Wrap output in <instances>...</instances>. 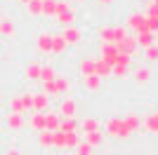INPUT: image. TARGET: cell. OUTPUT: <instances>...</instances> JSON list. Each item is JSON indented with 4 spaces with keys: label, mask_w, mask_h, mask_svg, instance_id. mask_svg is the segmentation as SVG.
<instances>
[{
    "label": "cell",
    "mask_w": 158,
    "mask_h": 155,
    "mask_svg": "<svg viewBox=\"0 0 158 155\" xmlns=\"http://www.w3.org/2000/svg\"><path fill=\"white\" fill-rule=\"evenodd\" d=\"M104 136H109L113 141H127V139H132V132L125 127L120 115H111L104 120Z\"/></svg>",
    "instance_id": "obj_1"
},
{
    "label": "cell",
    "mask_w": 158,
    "mask_h": 155,
    "mask_svg": "<svg viewBox=\"0 0 158 155\" xmlns=\"http://www.w3.org/2000/svg\"><path fill=\"white\" fill-rule=\"evenodd\" d=\"M40 85H43V92L52 99H61L71 92V80L66 75H57L54 80H45V82H40Z\"/></svg>",
    "instance_id": "obj_2"
},
{
    "label": "cell",
    "mask_w": 158,
    "mask_h": 155,
    "mask_svg": "<svg viewBox=\"0 0 158 155\" xmlns=\"http://www.w3.org/2000/svg\"><path fill=\"white\" fill-rule=\"evenodd\" d=\"M123 26H125L132 35H137V33L146 31V14L139 12V10H132V12L125 17V24H123Z\"/></svg>",
    "instance_id": "obj_3"
},
{
    "label": "cell",
    "mask_w": 158,
    "mask_h": 155,
    "mask_svg": "<svg viewBox=\"0 0 158 155\" xmlns=\"http://www.w3.org/2000/svg\"><path fill=\"white\" fill-rule=\"evenodd\" d=\"M130 78H132V82L137 85V87H144V85L151 82L153 71H151V66H146V64H137V66H132Z\"/></svg>",
    "instance_id": "obj_4"
},
{
    "label": "cell",
    "mask_w": 158,
    "mask_h": 155,
    "mask_svg": "<svg viewBox=\"0 0 158 155\" xmlns=\"http://www.w3.org/2000/svg\"><path fill=\"white\" fill-rule=\"evenodd\" d=\"M59 33H61V38L66 40V45L69 47H78V45H83V38H85V33H83V28L80 26H66V28H59Z\"/></svg>",
    "instance_id": "obj_5"
},
{
    "label": "cell",
    "mask_w": 158,
    "mask_h": 155,
    "mask_svg": "<svg viewBox=\"0 0 158 155\" xmlns=\"http://www.w3.org/2000/svg\"><path fill=\"white\" fill-rule=\"evenodd\" d=\"M57 113H59V117H76L78 115V101L73 97H61L59 103H57Z\"/></svg>",
    "instance_id": "obj_6"
},
{
    "label": "cell",
    "mask_w": 158,
    "mask_h": 155,
    "mask_svg": "<svg viewBox=\"0 0 158 155\" xmlns=\"http://www.w3.org/2000/svg\"><path fill=\"white\" fill-rule=\"evenodd\" d=\"M97 52H99V57L97 59H102V61H106L109 66H113L116 61H118V54H120V50L113 42H99V47H97Z\"/></svg>",
    "instance_id": "obj_7"
},
{
    "label": "cell",
    "mask_w": 158,
    "mask_h": 155,
    "mask_svg": "<svg viewBox=\"0 0 158 155\" xmlns=\"http://www.w3.org/2000/svg\"><path fill=\"white\" fill-rule=\"evenodd\" d=\"M40 71H43V61L40 59H31L28 64H24L21 75L26 78L28 82H40Z\"/></svg>",
    "instance_id": "obj_8"
},
{
    "label": "cell",
    "mask_w": 158,
    "mask_h": 155,
    "mask_svg": "<svg viewBox=\"0 0 158 155\" xmlns=\"http://www.w3.org/2000/svg\"><path fill=\"white\" fill-rule=\"evenodd\" d=\"M17 33H19V28H17V21L12 19V17H0V38L2 40H14L17 38Z\"/></svg>",
    "instance_id": "obj_9"
},
{
    "label": "cell",
    "mask_w": 158,
    "mask_h": 155,
    "mask_svg": "<svg viewBox=\"0 0 158 155\" xmlns=\"http://www.w3.org/2000/svg\"><path fill=\"white\" fill-rule=\"evenodd\" d=\"M5 127L10 129V132H14V134L24 132V129H26V115H24V113H7L5 115Z\"/></svg>",
    "instance_id": "obj_10"
},
{
    "label": "cell",
    "mask_w": 158,
    "mask_h": 155,
    "mask_svg": "<svg viewBox=\"0 0 158 155\" xmlns=\"http://www.w3.org/2000/svg\"><path fill=\"white\" fill-rule=\"evenodd\" d=\"M35 52H38L40 57H50L52 54V33H38V38H35Z\"/></svg>",
    "instance_id": "obj_11"
},
{
    "label": "cell",
    "mask_w": 158,
    "mask_h": 155,
    "mask_svg": "<svg viewBox=\"0 0 158 155\" xmlns=\"http://www.w3.org/2000/svg\"><path fill=\"white\" fill-rule=\"evenodd\" d=\"M54 21H57V26L59 28H66V26H73L76 21H78V12H76V7H66L64 12H59L57 17H54Z\"/></svg>",
    "instance_id": "obj_12"
},
{
    "label": "cell",
    "mask_w": 158,
    "mask_h": 155,
    "mask_svg": "<svg viewBox=\"0 0 158 155\" xmlns=\"http://www.w3.org/2000/svg\"><path fill=\"white\" fill-rule=\"evenodd\" d=\"M80 82H83V89H85L87 94H99V92H102V85H104V80L92 73V75L80 78Z\"/></svg>",
    "instance_id": "obj_13"
},
{
    "label": "cell",
    "mask_w": 158,
    "mask_h": 155,
    "mask_svg": "<svg viewBox=\"0 0 158 155\" xmlns=\"http://www.w3.org/2000/svg\"><path fill=\"white\" fill-rule=\"evenodd\" d=\"M50 106H52V97H47L45 92H33V110H38V113H45V110H50Z\"/></svg>",
    "instance_id": "obj_14"
},
{
    "label": "cell",
    "mask_w": 158,
    "mask_h": 155,
    "mask_svg": "<svg viewBox=\"0 0 158 155\" xmlns=\"http://www.w3.org/2000/svg\"><path fill=\"white\" fill-rule=\"evenodd\" d=\"M80 139H83L85 143H90L94 150L102 148V146H104V141H106V136L102 134V129H94V132H83V136H80Z\"/></svg>",
    "instance_id": "obj_15"
},
{
    "label": "cell",
    "mask_w": 158,
    "mask_h": 155,
    "mask_svg": "<svg viewBox=\"0 0 158 155\" xmlns=\"http://www.w3.org/2000/svg\"><path fill=\"white\" fill-rule=\"evenodd\" d=\"M94 61H97V57H83V59H78V64H76L78 75L80 78L92 75V73H94Z\"/></svg>",
    "instance_id": "obj_16"
},
{
    "label": "cell",
    "mask_w": 158,
    "mask_h": 155,
    "mask_svg": "<svg viewBox=\"0 0 158 155\" xmlns=\"http://www.w3.org/2000/svg\"><path fill=\"white\" fill-rule=\"evenodd\" d=\"M116 47H118V50L123 52V54H130V57H137V54H139L137 40H135V35H132V33H130V35H127L125 40H120V42H118V45H116Z\"/></svg>",
    "instance_id": "obj_17"
},
{
    "label": "cell",
    "mask_w": 158,
    "mask_h": 155,
    "mask_svg": "<svg viewBox=\"0 0 158 155\" xmlns=\"http://www.w3.org/2000/svg\"><path fill=\"white\" fill-rule=\"evenodd\" d=\"M123 122H125V127L130 129L132 134H139V132H142V117H139V113H135V110H130V113L123 115Z\"/></svg>",
    "instance_id": "obj_18"
},
{
    "label": "cell",
    "mask_w": 158,
    "mask_h": 155,
    "mask_svg": "<svg viewBox=\"0 0 158 155\" xmlns=\"http://www.w3.org/2000/svg\"><path fill=\"white\" fill-rule=\"evenodd\" d=\"M26 125L38 134V132H45V113H38V110H33V113H28V120Z\"/></svg>",
    "instance_id": "obj_19"
},
{
    "label": "cell",
    "mask_w": 158,
    "mask_h": 155,
    "mask_svg": "<svg viewBox=\"0 0 158 155\" xmlns=\"http://www.w3.org/2000/svg\"><path fill=\"white\" fill-rule=\"evenodd\" d=\"M66 50H69V45L61 38V33H52V57H64Z\"/></svg>",
    "instance_id": "obj_20"
},
{
    "label": "cell",
    "mask_w": 158,
    "mask_h": 155,
    "mask_svg": "<svg viewBox=\"0 0 158 155\" xmlns=\"http://www.w3.org/2000/svg\"><path fill=\"white\" fill-rule=\"evenodd\" d=\"M142 129H144L146 134H158V115H156V110L149 113L146 117H142Z\"/></svg>",
    "instance_id": "obj_21"
},
{
    "label": "cell",
    "mask_w": 158,
    "mask_h": 155,
    "mask_svg": "<svg viewBox=\"0 0 158 155\" xmlns=\"http://www.w3.org/2000/svg\"><path fill=\"white\" fill-rule=\"evenodd\" d=\"M59 122H61V117H59V113L57 110H45V129L47 132H57L59 129Z\"/></svg>",
    "instance_id": "obj_22"
},
{
    "label": "cell",
    "mask_w": 158,
    "mask_h": 155,
    "mask_svg": "<svg viewBox=\"0 0 158 155\" xmlns=\"http://www.w3.org/2000/svg\"><path fill=\"white\" fill-rule=\"evenodd\" d=\"M59 132H64V134L80 132V122H78V117H61V122H59Z\"/></svg>",
    "instance_id": "obj_23"
},
{
    "label": "cell",
    "mask_w": 158,
    "mask_h": 155,
    "mask_svg": "<svg viewBox=\"0 0 158 155\" xmlns=\"http://www.w3.org/2000/svg\"><path fill=\"white\" fill-rule=\"evenodd\" d=\"M80 122V132H94V129H102V120L94 115H87L83 117V120H78Z\"/></svg>",
    "instance_id": "obj_24"
},
{
    "label": "cell",
    "mask_w": 158,
    "mask_h": 155,
    "mask_svg": "<svg viewBox=\"0 0 158 155\" xmlns=\"http://www.w3.org/2000/svg\"><path fill=\"white\" fill-rule=\"evenodd\" d=\"M142 59H144L146 66L158 64V42H153L151 47H144V50H142Z\"/></svg>",
    "instance_id": "obj_25"
},
{
    "label": "cell",
    "mask_w": 158,
    "mask_h": 155,
    "mask_svg": "<svg viewBox=\"0 0 158 155\" xmlns=\"http://www.w3.org/2000/svg\"><path fill=\"white\" fill-rule=\"evenodd\" d=\"M130 71H132V66H123V64L111 66V80H127Z\"/></svg>",
    "instance_id": "obj_26"
},
{
    "label": "cell",
    "mask_w": 158,
    "mask_h": 155,
    "mask_svg": "<svg viewBox=\"0 0 158 155\" xmlns=\"http://www.w3.org/2000/svg\"><path fill=\"white\" fill-rule=\"evenodd\" d=\"M135 40H137V47H139V50H144V47H151L153 42H156V35L149 33V31H142V33L135 35Z\"/></svg>",
    "instance_id": "obj_27"
},
{
    "label": "cell",
    "mask_w": 158,
    "mask_h": 155,
    "mask_svg": "<svg viewBox=\"0 0 158 155\" xmlns=\"http://www.w3.org/2000/svg\"><path fill=\"white\" fill-rule=\"evenodd\" d=\"M97 38H99V42H111L113 40V24L97 26Z\"/></svg>",
    "instance_id": "obj_28"
},
{
    "label": "cell",
    "mask_w": 158,
    "mask_h": 155,
    "mask_svg": "<svg viewBox=\"0 0 158 155\" xmlns=\"http://www.w3.org/2000/svg\"><path fill=\"white\" fill-rule=\"evenodd\" d=\"M94 75H99L102 80H109L111 78V66L106 64V61H102V59H97L94 61Z\"/></svg>",
    "instance_id": "obj_29"
},
{
    "label": "cell",
    "mask_w": 158,
    "mask_h": 155,
    "mask_svg": "<svg viewBox=\"0 0 158 155\" xmlns=\"http://www.w3.org/2000/svg\"><path fill=\"white\" fill-rule=\"evenodd\" d=\"M24 10H26L28 17H43V0H31V2H26L24 5Z\"/></svg>",
    "instance_id": "obj_30"
},
{
    "label": "cell",
    "mask_w": 158,
    "mask_h": 155,
    "mask_svg": "<svg viewBox=\"0 0 158 155\" xmlns=\"http://www.w3.org/2000/svg\"><path fill=\"white\" fill-rule=\"evenodd\" d=\"M127 35H130V31H127L123 24H113V40H111L113 45H118L120 40H125Z\"/></svg>",
    "instance_id": "obj_31"
},
{
    "label": "cell",
    "mask_w": 158,
    "mask_h": 155,
    "mask_svg": "<svg viewBox=\"0 0 158 155\" xmlns=\"http://www.w3.org/2000/svg\"><path fill=\"white\" fill-rule=\"evenodd\" d=\"M52 148L54 150H66V134L64 132H52Z\"/></svg>",
    "instance_id": "obj_32"
},
{
    "label": "cell",
    "mask_w": 158,
    "mask_h": 155,
    "mask_svg": "<svg viewBox=\"0 0 158 155\" xmlns=\"http://www.w3.org/2000/svg\"><path fill=\"white\" fill-rule=\"evenodd\" d=\"M59 75L57 68L52 64H43V71H40V82H45V80H54V78Z\"/></svg>",
    "instance_id": "obj_33"
},
{
    "label": "cell",
    "mask_w": 158,
    "mask_h": 155,
    "mask_svg": "<svg viewBox=\"0 0 158 155\" xmlns=\"http://www.w3.org/2000/svg\"><path fill=\"white\" fill-rule=\"evenodd\" d=\"M57 2H59V0H43V17L54 19V14H57Z\"/></svg>",
    "instance_id": "obj_34"
},
{
    "label": "cell",
    "mask_w": 158,
    "mask_h": 155,
    "mask_svg": "<svg viewBox=\"0 0 158 155\" xmlns=\"http://www.w3.org/2000/svg\"><path fill=\"white\" fill-rule=\"evenodd\" d=\"M38 146L43 150H47V148H52V132H38Z\"/></svg>",
    "instance_id": "obj_35"
},
{
    "label": "cell",
    "mask_w": 158,
    "mask_h": 155,
    "mask_svg": "<svg viewBox=\"0 0 158 155\" xmlns=\"http://www.w3.org/2000/svg\"><path fill=\"white\" fill-rule=\"evenodd\" d=\"M10 113H24V106H21V94H12L10 97ZM26 115V113H24Z\"/></svg>",
    "instance_id": "obj_36"
},
{
    "label": "cell",
    "mask_w": 158,
    "mask_h": 155,
    "mask_svg": "<svg viewBox=\"0 0 158 155\" xmlns=\"http://www.w3.org/2000/svg\"><path fill=\"white\" fill-rule=\"evenodd\" d=\"M21 94V106L24 113H33V92H19Z\"/></svg>",
    "instance_id": "obj_37"
},
{
    "label": "cell",
    "mask_w": 158,
    "mask_h": 155,
    "mask_svg": "<svg viewBox=\"0 0 158 155\" xmlns=\"http://www.w3.org/2000/svg\"><path fill=\"white\" fill-rule=\"evenodd\" d=\"M146 31L158 35V14H146Z\"/></svg>",
    "instance_id": "obj_38"
},
{
    "label": "cell",
    "mask_w": 158,
    "mask_h": 155,
    "mask_svg": "<svg viewBox=\"0 0 158 155\" xmlns=\"http://www.w3.org/2000/svg\"><path fill=\"white\" fill-rule=\"evenodd\" d=\"M73 153H76V155H94V148L90 146V143H85L83 139H80V143L73 148Z\"/></svg>",
    "instance_id": "obj_39"
},
{
    "label": "cell",
    "mask_w": 158,
    "mask_h": 155,
    "mask_svg": "<svg viewBox=\"0 0 158 155\" xmlns=\"http://www.w3.org/2000/svg\"><path fill=\"white\" fill-rule=\"evenodd\" d=\"M80 143V132H73V134H66V150H73Z\"/></svg>",
    "instance_id": "obj_40"
},
{
    "label": "cell",
    "mask_w": 158,
    "mask_h": 155,
    "mask_svg": "<svg viewBox=\"0 0 158 155\" xmlns=\"http://www.w3.org/2000/svg\"><path fill=\"white\" fill-rule=\"evenodd\" d=\"M5 155H21V150L17 148V146H10V148L5 150Z\"/></svg>",
    "instance_id": "obj_41"
},
{
    "label": "cell",
    "mask_w": 158,
    "mask_h": 155,
    "mask_svg": "<svg viewBox=\"0 0 158 155\" xmlns=\"http://www.w3.org/2000/svg\"><path fill=\"white\" fill-rule=\"evenodd\" d=\"M94 2H97L99 7H109V5H113L116 0H94Z\"/></svg>",
    "instance_id": "obj_42"
},
{
    "label": "cell",
    "mask_w": 158,
    "mask_h": 155,
    "mask_svg": "<svg viewBox=\"0 0 158 155\" xmlns=\"http://www.w3.org/2000/svg\"><path fill=\"white\" fill-rule=\"evenodd\" d=\"M69 2H71V5H73V2H76V5H87L90 0H69Z\"/></svg>",
    "instance_id": "obj_43"
},
{
    "label": "cell",
    "mask_w": 158,
    "mask_h": 155,
    "mask_svg": "<svg viewBox=\"0 0 158 155\" xmlns=\"http://www.w3.org/2000/svg\"><path fill=\"white\" fill-rule=\"evenodd\" d=\"M149 2H151V7H156V10H158V0H149Z\"/></svg>",
    "instance_id": "obj_44"
},
{
    "label": "cell",
    "mask_w": 158,
    "mask_h": 155,
    "mask_svg": "<svg viewBox=\"0 0 158 155\" xmlns=\"http://www.w3.org/2000/svg\"><path fill=\"white\" fill-rule=\"evenodd\" d=\"M2 97H5V94H2V89H0V103H2Z\"/></svg>",
    "instance_id": "obj_45"
},
{
    "label": "cell",
    "mask_w": 158,
    "mask_h": 155,
    "mask_svg": "<svg viewBox=\"0 0 158 155\" xmlns=\"http://www.w3.org/2000/svg\"><path fill=\"white\" fill-rule=\"evenodd\" d=\"M0 17H2V2H0Z\"/></svg>",
    "instance_id": "obj_46"
},
{
    "label": "cell",
    "mask_w": 158,
    "mask_h": 155,
    "mask_svg": "<svg viewBox=\"0 0 158 155\" xmlns=\"http://www.w3.org/2000/svg\"><path fill=\"white\" fill-rule=\"evenodd\" d=\"M12 2H17V0H12Z\"/></svg>",
    "instance_id": "obj_47"
},
{
    "label": "cell",
    "mask_w": 158,
    "mask_h": 155,
    "mask_svg": "<svg viewBox=\"0 0 158 155\" xmlns=\"http://www.w3.org/2000/svg\"><path fill=\"white\" fill-rule=\"evenodd\" d=\"M156 115H158V110H156Z\"/></svg>",
    "instance_id": "obj_48"
}]
</instances>
